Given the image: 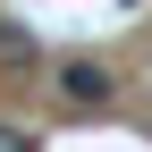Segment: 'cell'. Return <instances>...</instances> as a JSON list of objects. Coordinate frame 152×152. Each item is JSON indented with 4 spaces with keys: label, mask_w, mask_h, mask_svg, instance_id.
Instances as JSON below:
<instances>
[{
    "label": "cell",
    "mask_w": 152,
    "mask_h": 152,
    "mask_svg": "<svg viewBox=\"0 0 152 152\" xmlns=\"http://www.w3.org/2000/svg\"><path fill=\"white\" fill-rule=\"evenodd\" d=\"M59 110H76V118H93V110H110L118 102V85H110V68L102 59H59Z\"/></svg>",
    "instance_id": "obj_1"
},
{
    "label": "cell",
    "mask_w": 152,
    "mask_h": 152,
    "mask_svg": "<svg viewBox=\"0 0 152 152\" xmlns=\"http://www.w3.org/2000/svg\"><path fill=\"white\" fill-rule=\"evenodd\" d=\"M26 76H42V42H34V26L0 17V85H26Z\"/></svg>",
    "instance_id": "obj_2"
},
{
    "label": "cell",
    "mask_w": 152,
    "mask_h": 152,
    "mask_svg": "<svg viewBox=\"0 0 152 152\" xmlns=\"http://www.w3.org/2000/svg\"><path fill=\"white\" fill-rule=\"evenodd\" d=\"M0 152H42V144H34L26 127H0Z\"/></svg>",
    "instance_id": "obj_3"
}]
</instances>
